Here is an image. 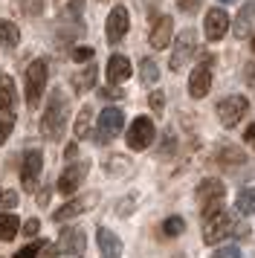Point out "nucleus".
<instances>
[{"mask_svg": "<svg viewBox=\"0 0 255 258\" xmlns=\"http://www.w3.org/2000/svg\"><path fill=\"white\" fill-rule=\"evenodd\" d=\"M218 157H220V163H226V165H243L246 163V157H243L238 148H232V145H223L218 151Z\"/></svg>", "mask_w": 255, "mask_h": 258, "instance_id": "obj_27", "label": "nucleus"}, {"mask_svg": "<svg viewBox=\"0 0 255 258\" xmlns=\"http://www.w3.org/2000/svg\"><path fill=\"white\" fill-rule=\"evenodd\" d=\"M220 3H232V0H220Z\"/></svg>", "mask_w": 255, "mask_h": 258, "instance_id": "obj_44", "label": "nucleus"}, {"mask_svg": "<svg viewBox=\"0 0 255 258\" xmlns=\"http://www.w3.org/2000/svg\"><path fill=\"white\" fill-rule=\"evenodd\" d=\"M64 157H67V160H73V157H76V142H70V145H67V151H64Z\"/></svg>", "mask_w": 255, "mask_h": 258, "instance_id": "obj_42", "label": "nucleus"}, {"mask_svg": "<svg viewBox=\"0 0 255 258\" xmlns=\"http://www.w3.org/2000/svg\"><path fill=\"white\" fill-rule=\"evenodd\" d=\"M128 29H131V12L119 3V6H113L110 15H107V41H110V44H119V41L128 35Z\"/></svg>", "mask_w": 255, "mask_h": 258, "instance_id": "obj_11", "label": "nucleus"}, {"mask_svg": "<svg viewBox=\"0 0 255 258\" xmlns=\"http://www.w3.org/2000/svg\"><path fill=\"white\" fill-rule=\"evenodd\" d=\"M157 137V128H154V122L148 116H139L131 122V128H128V148L131 151H145L151 142Z\"/></svg>", "mask_w": 255, "mask_h": 258, "instance_id": "obj_9", "label": "nucleus"}, {"mask_svg": "<svg viewBox=\"0 0 255 258\" xmlns=\"http://www.w3.org/2000/svg\"><path fill=\"white\" fill-rule=\"evenodd\" d=\"M195 49H197V35H195V29H183L180 35H177V41H174V49H171V67L174 73H180L192 61V55H195Z\"/></svg>", "mask_w": 255, "mask_h": 258, "instance_id": "obj_6", "label": "nucleus"}, {"mask_svg": "<svg viewBox=\"0 0 255 258\" xmlns=\"http://www.w3.org/2000/svg\"><path fill=\"white\" fill-rule=\"evenodd\" d=\"M38 229H41V221H38V218H26V221H23L21 235H26V238H32V235H38Z\"/></svg>", "mask_w": 255, "mask_h": 258, "instance_id": "obj_33", "label": "nucleus"}, {"mask_svg": "<svg viewBox=\"0 0 255 258\" xmlns=\"http://www.w3.org/2000/svg\"><path fill=\"white\" fill-rule=\"evenodd\" d=\"M162 107H165V96H162V90H154L151 93V110L154 113H162Z\"/></svg>", "mask_w": 255, "mask_h": 258, "instance_id": "obj_36", "label": "nucleus"}, {"mask_svg": "<svg viewBox=\"0 0 255 258\" xmlns=\"http://www.w3.org/2000/svg\"><path fill=\"white\" fill-rule=\"evenodd\" d=\"M206 229H203V241L206 244H220V241H226L229 235H235V229H238V223H235V218H232L229 212H215L212 218H206Z\"/></svg>", "mask_w": 255, "mask_h": 258, "instance_id": "obj_4", "label": "nucleus"}, {"mask_svg": "<svg viewBox=\"0 0 255 258\" xmlns=\"http://www.w3.org/2000/svg\"><path fill=\"white\" fill-rule=\"evenodd\" d=\"M21 6H23V12L29 15V18H38V15L44 12L46 0H21Z\"/></svg>", "mask_w": 255, "mask_h": 258, "instance_id": "obj_30", "label": "nucleus"}, {"mask_svg": "<svg viewBox=\"0 0 255 258\" xmlns=\"http://www.w3.org/2000/svg\"><path fill=\"white\" fill-rule=\"evenodd\" d=\"M90 122H93V107L84 105V107L79 110V119H76V140H79V137H87Z\"/></svg>", "mask_w": 255, "mask_h": 258, "instance_id": "obj_25", "label": "nucleus"}, {"mask_svg": "<svg viewBox=\"0 0 255 258\" xmlns=\"http://www.w3.org/2000/svg\"><path fill=\"white\" fill-rule=\"evenodd\" d=\"M21 232V221L12 212H0V241H12Z\"/></svg>", "mask_w": 255, "mask_h": 258, "instance_id": "obj_21", "label": "nucleus"}, {"mask_svg": "<svg viewBox=\"0 0 255 258\" xmlns=\"http://www.w3.org/2000/svg\"><path fill=\"white\" fill-rule=\"evenodd\" d=\"M67 122H70V102L64 90H52L49 96V105H46L44 116H41V134H44V140L49 142H58L64 137V131H67Z\"/></svg>", "mask_w": 255, "mask_h": 258, "instance_id": "obj_1", "label": "nucleus"}, {"mask_svg": "<svg viewBox=\"0 0 255 258\" xmlns=\"http://www.w3.org/2000/svg\"><path fill=\"white\" fill-rule=\"evenodd\" d=\"M49 191H52V186H44L41 191H38V203H41V206H46V200H49Z\"/></svg>", "mask_w": 255, "mask_h": 258, "instance_id": "obj_40", "label": "nucleus"}, {"mask_svg": "<svg viewBox=\"0 0 255 258\" xmlns=\"http://www.w3.org/2000/svg\"><path fill=\"white\" fill-rule=\"evenodd\" d=\"M96 67H84L81 73H76L73 76V87H76V93H87V90H93V84H96Z\"/></svg>", "mask_w": 255, "mask_h": 258, "instance_id": "obj_23", "label": "nucleus"}, {"mask_svg": "<svg viewBox=\"0 0 255 258\" xmlns=\"http://www.w3.org/2000/svg\"><path fill=\"white\" fill-rule=\"evenodd\" d=\"M212 76H215V58L206 55V58L192 70V79H188V96H192V99H203V96L212 90Z\"/></svg>", "mask_w": 255, "mask_h": 258, "instance_id": "obj_5", "label": "nucleus"}, {"mask_svg": "<svg viewBox=\"0 0 255 258\" xmlns=\"http://www.w3.org/2000/svg\"><path fill=\"white\" fill-rule=\"evenodd\" d=\"M252 49H255V35H252Z\"/></svg>", "mask_w": 255, "mask_h": 258, "instance_id": "obj_43", "label": "nucleus"}, {"mask_svg": "<svg viewBox=\"0 0 255 258\" xmlns=\"http://www.w3.org/2000/svg\"><path fill=\"white\" fill-rule=\"evenodd\" d=\"M229 15L223 12V9H209L206 12V21H203V32H206V41H212V44H215V41H220V38L226 35V32H229Z\"/></svg>", "mask_w": 255, "mask_h": 258, "instance_id": "obj_13", "label": "nucleus"}, {"mask_svg": "<svg viewBox=\"0 0 255 258\" xmlns=\"http://www.w3.org/2000/svg\"><path fill=\"white\" fill-rule=\"evenodd\" d=\"M12 137V119H0V145Z\"/></svg>", "mask_w": 255, "mask_h": 258, "instance_id": "obj_37", "label": "nucleus"}, {"mask_svg": "<svg viewBox=\"0 0 255 258\" xmlns=\"http://www.w3.org/2000/svg\"><path fill=\"white\" fill-rule=\"evenodd\" d=\"M96 55V49L93 47H76L73 49V61H90Z\"/></svg>", "mask_w": 255, "mask_h": 258, "instance_id": "obj_35", "label": "nucleus"}, {"mask_svg": "<svg viewBox=\"0 0 255 258\" xmlns=\"http://www.w3.org/2000/svg\"><path fill=\"white\" fill-rule=\"evenodd\" d=\"M87 171H90V163H87V160L67 165V168L61 171V177H58V191H61V195H73V191L84 183Z\"/></svg>", "mask_w": 255, "mask_h": 258, "instance_id": "obj_10", "label": "nucleus"}, {"mask_svg": "<svg viewBox=\"0 0 255 258\" xmlns=\"http://www.w3.org/2000/svg\"><path fill=\"white\" fill-rule=\"evenodd\" d=\"M96 241H99V252H102V258H122V241H119L110 229L99 226Z\"/></svg>", "mask_w": 255, "mask_h": 258, "instance_id": "obj_19", "label": "nucleus"}, {"mask_svg": "<svg viewBox=\"0 0 255 258\" xmlns=\"http://www.w3.org/2000/svg\"><path fill=\"white\" fill-rule=\"evenodd\" d=\"M243 142H246V145L255 151V125H249V128L243 131Z\"/></svg>", "mask_w": 255, "mask_h": 258, "instance_id": "obj_38", "label": "nucleus"}, {"mask_svg": "<svg viewBox=\"0 0 255 258\" xmlns=\"http://www.w3.org/2000/svg\"><path fill=\"white\" fill-rule=\"evenodd\" d=\"M41 168H44V154L38 151V148L26 151V157H23V165H21V183L29 188V191H32V188H38Z\"/></svg>", "mask_w": 255, "mask_h": 258, "instance_id": "obj_12", "label": "nucleus"}, {"mask_svg": "<svg viewBox=\"0 0 255 258\" xmlns=\"http://www.w3.org/2000/svg\"><path fill=\"white\" fill-rule=\"evenodd\" d=\"M0 44L6 49H15L21 44V29L12 24V21H0Z\"/></svg>", "mask_w": 255, "mask_h": 258, "instance_id": "obj_22", "label": "nucleus"}, {"mask_svg": "<svg viewBox=\"0 0 255 258\" xmlns=\"http://www.w3.org/2000/svg\"><path fill=\"white\" fill-rule=\"evenodd\" d=\"M81 6H84V0H70L67 9H70V15H79V12H81Z\"/></svg>", "mask_w": 255, "mask_h": 258, "instance_id": "obj_41", "label": "nucleus"}, {"mask_svg": "<svg viewBox=\"0 0 255 258\" xmlns=\"http://www.w3.org/2000/svg\"><path fill=\"white\" fill-rule=\"evenodd\" d=\"M246 110H249V102L243 99V96H226V99H220L218 102V119L223 128H235L243 116H246Z\"/></svg>", "mask_w": 255, "mask_h": 258, "instance_id": "obj_8", "label": "nucleus"}, {"mask_svg": "<svg viewBox=\"0 0 255 258\" xmlns=\"http://www.w3.org/2000/svg\"><path fill=\"white\" fill-rule=\"evenodd\" d=\"M232 26H235V38H249L252 35V29H255V0L243 3Z\"/></svg>", "mask_w": 255, "mask_h": 258, "instance_id": "obj_18", "label": "nucleus"}, {"mask_svg": "<svg viewBox=\"0 0 255 258\" xmlns=\"http://www.w3.org/2000/svg\"><path fill=\"white\" fill-rule=\"evenodd\" d=\"M131 73H134V67H131L128 55H119V52H113V55L107 58V84H110V87L128 82V79H131Z\"/></svg>", "mask_w": 255, "mask_h": 258, "instance_id": "obj_15", "label": "nucleus"}, {"mask_svg": "<svg viewBox=\"0 0 255 258\" xmlns=\"http://www.w3.org/2000/svg\"><path fill=\"white\" fill-rule=\"evenodd\" d=\"M183 229H185V221H183V218H165V221H162V235H168V238L183 235Z\"/></svg>", "mask_w": 255, "mask_h": 258, "instance_id": "obj_28", "label": "nucleus"}, {"mask_svg": "<svg viewBox=\"0 0 255 258\" xmlns=\"http://www.w3.org/2000/svg\"><path fill=\"white\" fill-rule=\"evenodd\" d=\"M235 209H238V215H243V218L255 215V188H243V191H238Z\"/></svg>", "mask_w": 255, "mask_h": 258, "instance_id": "obj_24", "label": "nucleus"}, {"mask_svg": "<svg viewBox=\"0 0 255 258\" xmlns=\"http://www.w3.org/2000/svg\"><path fill=\"white\" fill-rule=\"evenodd\" d=\"M12 206H18V191L0 188V209H12Z\"/></svg>", "mask_w": 255, "mask_h": 258, "instance_id": "obj_31", "label": "nucleus"}, {"mask_svg": "<svg viewBox=\"0 0 255 258\" xmlns=\"http://www.w3.org/2000/svg\"><path fill=\"white\" fill-rule=\"evenodd\" d=\"M84 246H87V238H84L81 229L70 226V229L61 232V244H58L61 252H67V255H73V258H81V255H84Z\"/></svg>", "mask_w": 255, "mask_h": 258, "instance_id": "obj_16", "label": "nucleus"}, {"mask_svg": "<svg viewBox=\"0 0 255 258\" xmlns=\"http://www.w3.org/2000/svg\"><path fill=\"white\" fill-rule=\"evenodd\" d=\"M171 35H174V21L168 18V15H160V18L154 21V26H151L148 44L154 49H165L168 44H171Z\"/></svg>", "mask_w": 255, "mask_h": 258, "instance_id": "obj_14", "label": "nucleus"}, {"mask_svg": "<svg viewBox=\"0 0 255 258\" xmlns=\"http://www.w3.org/2000/svg\"><path fill=\"white\" fill-rule=\"evenodd\" d=\"M44 244H46V241H32V244H26L23 249H18L15 258H38V252L44 249Z\"/></svg>", "mask_w": 255, "mask_h": 258, "instance_id": "obj_29", "label": "nucleus"}, {"mask_svg": "<svg viewBox=\"0 0 255 258\" xmlns=\"http://www.w3.org/2000/svg\"><path fill=\"white\" fill-rule=\"evenodd\" d=\"M212 258H241V249L238 246H220V249H215L212 252Z\"/></svg>", "mask_w": 255, "mask_h": 258, "instance_id": "obj_32", "label": "nucleus"}, {"mask_svg": "<svg viewBox=\"0 0 255 258\" xmlns=\"http://www.w3.org/2000/svg\"><path fill=\"white\" fill-rule=\"evenodd\" d=\"M46 79H49V67H46L44 58L32 61L26 73H23V93H26V105L29 107H38L41 96L46 90Z\"/></svg>", "mask_w": 255, "mask_h": 258, "instance_id": "obj_2", "label": "nucleus"}, {"mask_svg": "<svg viewBox=\"0 0 255 258\" xmlns=\"http://www.w3.org/2000/svg\"><path fill=\"white\" fill-rule=\"evenodd\" d=\"M177 6H180V12L185 15H195L200 6H203V0H177Z\"/></svg>", "mask_w": 255, "mask_h": 258, "instance_id": "obj_34", "label": "nucleus"}, {"mask_svg": "<svg viewBox=\"0 0 255 258\" xmlns=\"http://www.w3.org/2000/svg\"><path fill=\"white\" fill-rule=\"evenodd\" d=\"M99 200V195H84V198H76V200H70V203H64L61 209L52 212V218L55 221H70V218H76V215H81V212H87L90 209V203H96Z\"/></svg>", "mask_w": 255, "mask_h": 258, "instance_id": "obj_17", "label": "nucleus"}, {"mask_svg": "<svg viewBox=\"0 0 255 258\" xmlns=\"http://www.w3.org/2000/svg\"><path fill=\"white\" fill-rule=\"evenodd\" d=\"M18 102V93H15V79L12 76H0V110L9 113Z\"/></svg>", "mask_w": 255, "mask_h": 258, "instance_id": "obj_20", "label": "nucleus"}, {"mask_svg": "<svg viewBox=\"0 0 255 258\" xmlns=\"http://www.w3.org/2000/svg\"><path fill=\"white\" fill-rule=\"evenodd\" d=\"M223 191H226V188H223L220 180H203V183L197 186L195 198H197V203L203 206V221L212 218L215 212L223 209Z\"/></svg>", "mask_w": 255, "mask_h": 258, "instance_id": "obj_3", "label": "nucleus"}, {"mask_svg": "<svg viewBox=\"0 0 255 258\" xmlns=\"http://www.w3.org/2000/svg\"><path fill=\"white\" fill-rule=\"evenodd\" d=\"M122 125H125V113L119 107H104L96 122V142H110L116 134H122Z\"/></svg>", "mask_w": 255, "mask_h": 258, "instance_id": "obj_7", "label": "nucleus"}, {"mask_svg": "<svg viewBox=\"0 0 255 258\" xmlns=\"http://www.w3.org/2000/svg\"><path fill=\"white\" fill-rule=\"evenodd\" d=\"M58 252H61V249H58L55 244H44V255L41 258H58Z\"/></svg>", "mask_w": 255, "mask_h": 258, "instance_id": "obj_39", "label": "nucleus"}, {"mask_svg": "<svg viewBox=\"0 0 255 258\" xmlns=\"http://www.w3.org/2000/svg\"><path fill=\"white\" fill-rule=\"evenodd\" d=\"M139 76H142V82L154 84L157 79H160V67H157V61L154 58H142L139 61Z\"/></svg>", "mask_w": 255, "mask_h": 258, "instance_id": "obj_26", "label": "nucleus"}]
</instances>
